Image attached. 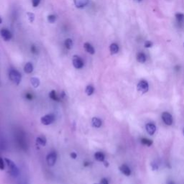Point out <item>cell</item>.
<instances>
[{"label": "cell", "instance_id": "obj_1", "mask_svg": "<svg viewBox=\"0 0 184 184\" xmlns=\"http://www.w3.org/2000/svg\"><path fill=\"white\" fill-rule=\"evenodd\" d=\"M4 161H5L6 165H7L9 173H10V174L11 175V176H12L14 177H16L18 176V174H19L18 168H17V165H15V163H14V162H12L11 160L8 159V158L4 159Z\"/></svg>", "mask_w": 184, "mask_h": 184}, {"label": "cell", "instance_id": "obj_2", "mask_svg": "<svg viewBox=\"0 0 184 184\" xmlns=\"http://www.w3.org/2000/svg\"><path fill=\"white\" fill-rule=\"evenodd\" d=\"M9 77H10V80L16 85H19V83L21 82L22 76L20 73L17 71V70H11L10 73H9Z\"/></svg>", "mask_w": 184, "mask_h": 184}, {"label": "cell", "instance_id": "obj_3", "mask_svg": "<svg viewBox=\"0 0 184 184\" xmlns=\"http://www.w3.org/2000/svg\"><path fill=\"white\" fill-rule=\"evenodd\" d=\"M40 121L41 123L44 124V125H49V124H52L55 121V116L52 115V114L46 115L41 117Z\"/></svg>", "mask_w": 184, "mask_h": 184}, {"label": "cell", "instance_id": "obj_4", "mask_svg": "<svg viewBox=\"0 0 184 184\" xmlns=\"http://www.w3.org/2000/svg\"><path fill=\"white\" fill-rule=\"evenodd\" d=\"M149 85L148 83L145 80H142L138 83L137 84V90L141 92L142 94H145L148 91Z\"/></svg>", "mask_w": 184, "mask_h": 184}, {"label": "cell", "instance_id": "obj_5", "mask_svg": "<svg viewBox=\"0 0 184 184\" xmlns=\"http://www.w3.org/2000/svg\"><path fill=\"white\" fill-rule=\"evenodd\" d=\"M57 160V154L56 152H51L47 155L46 157V161L48 165L53 166L56 163Z\"/></svg>", "mask_w": 184, "mask_h": 184}, {"label": "cell", "instance_id": "obj_6", "mask_svg": "<svg viewBox=\"0 0 184 184\" xmlns=\"http://www.w3.org/2000/svg\"><path fill=\"white\" fill-rule=\"evenodd\" d=\"M73 65L76 69H81L84 67V61L79 56H73Z\"/></svg>", "mask_w": 184, "mask_h": 184}, {"label": "cell", "instance_id": "obj_7", "mask_svg": "<svg viewBox=\"0 0 184 184\" xmlns=\"http://www.w3.org/2000/svg\"><path fill=\"white\" fill-rule=\"evenodd\" d=\"M0 35H1L3 40L5 41L10 40L12 38V35L11 33V32L10 30H6V28H2V29H1V30H0Z\"/></svg>", "mask_w": 184, "mask_h": 184}, {"label": "cell", "instance_id": "obj_8", "mask_svg": "<svg viewBox=\"0 0 184 184\" xmlns=\"http://www.w3.org/2000/svg\"><path fill=\"white\" fill-rule=\"evenodd\" d=\"M162 119L167 125H171L173 124V117L170 113L163 112L162 114Z\"/></svg>", "mask_w": 184, "mask_h": 184}, {"label": "cell", "instance_id": "obj_9", "mask_svg": "<svg viewBox=\"0 0 184 184\" xmlns=\"http://www.w3.org/2000/svg\"><path fill=\"white\" fill-rule=\"evenodd\" d=\"M74 4L77 8L82 9L86 6L89 4V0H73Z\"/></svg>", "mask_w": 184, "mask_h": 184}, {"label": "cell", "instance_id": "obj_10", "mask_svg": "<svg viewBox=\"0 0 184 184\" xmlns=\"http://www.w3.org/2000/svg\"><path fill=\"white\" fill-rule=\"evenodd\" d=\"M146 130L150 135H153L156 131V126L153 123H148L146 124Z\"/></svg>", "mask_w": 184, "mask_h": 184}, {"label": "cell", "instance_id": "obj_11", "mask_svg": "<svg viewBox=\"0 0 184 184\" xmlns=\"http://www.w3.org/2000/svg\"><path fill=\"white\" fill-rule=\"evenodd\" d=\"M120 171L122 172V174L125 175L127 176H129L131 175V170L130 168L128 167L127 165H122L119 167Z\"/></svg>", "mask_w": 184, "mask_h": 184}, {"label": "cell", "instance_id": "obj_12", "mask_svg": "<svg viewBox=\"0 0 184 184\" xmlns=\"http://www.w3.org/2000/svg\"><path fill=\"white\" fill-rule=\"evenodd\" d=\"M84 48L85 50H86L87 52H89V54L94 55L95 53V50H94L93 46H92L91 44H90L89 43H85L84 45Z\"/></svg>", "mask_w": 184, "mask_h": 184}, {"label": "cell", "instance_id": "obj_13", "mask_svg": "<svg viewBox=\"0 0 184 184\" xmlns=\"http://www.w3.org/2000/svg\"><path fill=\"white\" fill-rule=\"evenodd\" d=\"M91 123H92V126H93L94 128H98L102 126V120L99 119V118L94 117L91 120Z\"/></svg>", "mask_w": 184, "mask_h": 184}, {"label": "cell", "instance_id": "obj_14", "mask_svg": "<svg viewBox=\"0 0 184 184\" xmlns=\"http://www.w3.org/2000/svg\"><path fill=\"white\" fill-rule=\"evenodd\" d=\"M94 157L98 162H104L105 160V155L102 152H96L94 154Z\"/></svg>", "mask_w": 184, "mask_h": 184}, {"label": "cell", "instance_id": "obj_15", "mask_svg": "<svg viewBox=\"0 0 184 184\" xmlns=\"http://www.w3.org/2000/svg\"><path fill=\"white\" fill-rule=\"evenodd\" d=\"M109 50H110L111 54H117L119 52V46H118L117 43H111L110 47H109Z\"/></svg>", "mask_w": 184, "mask_h": 184}, {"label": "cell", "instance_id": "obj_16", "mask_svg": "<svg viewBox=\"0 0 184 184\" xmlns=\"http://www.w3.org/2000/svg\"><path fill=\"white\" fill-rule=\"evenodd\" d=\"M24 71L26 73H31L33 71V65L31 63H27L24 67Z\"/></svg>", "mask_w": 184, "mask_h": 184}, {"label": "cell", "instance_id": "obj_17", "mask_svg": "<svg viewBox=\"0 0 184 184\" xmlns=\"http://www.w3.org/2000/svg\"><path fill=\"white\" fill-rule=\"evenodd\" d=\"M36 142L40 145L45 146L46 144V142H47V140H46V138L44 136H39L37 137Z\"/></svg>", "mask_w": 184, "mask_h": 184}, {"label": "cell", "instance_id": "obj_18", "mask_svg": "<svg viewBox=\"0 0 184 184\" xmlns=\"http://www.w3.org/2000/svg\"><path fill=\"white\" fill-rule=\"evenodd\" d=\"M137 60L138 62L143 63L146 61V56L143 52H139V53L137 55Z\"/></svg>", "mask_w": 184, "mask_h": 184}, {"label": "cell", "instance_id": "obj_19", "mask_svg": "<svg viewBox=\"0 0 184 184\" xmlns=\"http://www.w3.org/2000/svg\"><path fill=\"white\" fill-rule=\"evenodd\" d=\"M176 18L177 20V23L178 24H183L184 22V15L182 13H176Z\"/></svg>", "mask_w": 184, "mask_h": 184}, {"label": "cell", "instance_id": "obj_20", "mask_svg": "<svg viewBox=\"0 0 184 184\" xmlns=\"http://www.w3.org/2000/svg\"><path fill=\"white\" fill-rule=\"evenodd\" d=\"M64 45H65V47L67 48V49L69 50H71L72 48H73V40H71V39L70 38H68L66 40H65V43H64Z\"/></svg>", "mask_w": 184, "mask_h": 184}, {"label": "cell", "instance_id": "obj_21", "mask_svg": "<svg viewBox=\"0 0 184 184\" xmlns=\"http://www.w3.org/2000/svg\"><path fill=\"white\" fill-rule=\"evenodd\" d=\"M30 82H31V84L35 88H37V87L39 86L40 85V80L39 78H36V77H32L31 79H30Z\"/></svg>", "mask_w": 184, "mask_h": 184}, {"label": "cell", "instance_id": "obj_22", "mask_svg": "<svg viewBox=\"0 0 184 184\" xmlns=\"http://www.w3.org/2000/svg\"><path fill=\"white\" fill-rule=\"evenodd\" d=\"M86 94H87L88 96H91V94H93L94 91V88L93 87V86H91V85H89V86H86Z\"/></svg>", "mask_w": 184, "mask_h": 184}, {"label": "cell", "instance_id": "obj_23", "mask_svg": "<svg viewBox=\"0 0 184 184\" xmlns=\"http://www.w3.org/2000/svg\"><path fill=\"white\" fill-rule=\"evenodd\" d=\"M141 142L143 144H144V145H147V146H151L153 144L152 140L147 139V138H142L141 140Z\"/></svg>", "mask_w": 184, "mask_h": 184}, {"label": "cell", "instance_id": "obj_24", "mask_svg": "<svg viewBox=\"0 0 184 184\" xmlns=\"http://www.w3.org/2000/svg\"><path fill=\"white\" fill-rule=\"evenodd\" d=\"M49 96H50V98H51V99L54 100V101H58L59 100L58 97L56 95V92L54 90H52V91H51L50 92Z\"/></svg>", "mask_w": 184, "mask_h": 184}, {"label": "cell", "instance_id": "obj_25", "mask_svg": "<svg viewBox=\"0 0 184 184\" xmlns=\"http://www.w3.org/2000/svg\"><path fill=\"white\" fill-rule=\"evenodd\" d=\"M48 20L50 23H54L56 20V17L54 15H50L48 17Z\"/></svg>", "mask_w": 184, "mask_h": 184}, {"label": "cell", "instance_id": "obj_26", "mask_svg": "<svg viewBox=\"0 0 184 184\" xmlns=\"http://www.w3.org/2000/svg\"><path fill=\"white\" fill-rule=\"evenodd\" d=\"M27 15L28 19H29L30 23H33L34 20H35V17H36V16H35V15L33 14V13L27 12Z\"/></svg>", "mask_w": 184, "mask_h": 184}, {"label": "cell", "instance_id": "obj_27", "mask_svg": "<svg viewBox=\"0 0 184 184\" xmlns=\"http://www.w3.org/2000/svg\"><path fill=\"white\" fill-rule=\"evenodd\" d=\"M40 1H41V0H32V6H33L34 7H37V6H38L39 4H40Z\"/></svg>", "mask_w": 184, "mask_h": 184}, {"label": "cell", "instance_id": "obj_28", "mask_svg": "<svg viewBox=\"0 0 184 184\" xmlns=\"http://www.w3.org/2000/svg\"><path fill=\"white\" fill-rule=\"evenodd\" d=\"M144 46H145V48H151L153 46V43L151 42V41H146L145 43H144Z\"/></svg>", "mask_w": 184, "mask_h": 184}, {"label": "cell", "instance_id": "obj_29", "mask_svg": "<svg viewBox=\"0 0 184 184\" xmlns=\"http://www.w3.org/2000/svg\"><path fill=\"white\" fill-rule=\"evenodd\" d=\"M96 184H109V181L107 178H102V180L100 181V182Z\"/></svg>", "mask_w": 184, "mask_h": 184}, {"label": "cell", "instance_id": "obj_30", "mask_svg": "<svg viewBox=\"0 0 184 184\" xmlns=\"http://www.w3.org/2000/svg\"><path fill=\"white\" fill-rule=\"evenodd\" d=\"M4 161L1 157H0V170H4Z\"/></svg>", "mask_w": 184, "mask_h": 184}, {"label": "cell", "instance_id": "obj_31", "mask_svg": "<svg viewBox=\"0 0 184 184\" xmlns=\"http://www.w3.org/2000/svg\"><path fill=\"white\" fill-rule=\"evenodd\" d=\"M31 51H32V53H35V54H36L37 53V51H38V50H37L36 47L35 45H32L31 46Z\"/></svg>", "mask_w": 184, "mask_h": 184}, {"label": "cell", "instance_id": "obj_32", "mask_svg": "<svg viewBox=\"0 0 184 184\" xmlns=\"http://www.w3.org/2000/svg\"><path fill=\"white\" fill-rule=\"evenodd\" d=\"M71 158L76 159V157H77V155H76V153L73 152V153H71Z\"/></svg>", "mask_w": 184, "mask_h": 184}, {"label": "cell", "instance_id": "obj_33", "mask_svg": "<svg viewBox=\"0 0 184 184\" xmlns=\"http://www.w3.org/2000/svg\"><path fill=\"white\" fill-rule=\"evenodd\" d=\"M134 1H135V2H137V3H138V2H141L142 0H134Z\"/></svg>", "mask_w": 184, "mask_h": 184}, {"label": "cell", "instance_id": "obj_34", "mask_svg": "<svg viewBox=\"0 0 184 184\" xmlns=\"http://www.w3.org/2000/svg\"><path fill=\"white\" fill-rule=\"evenodd\" d=\"M2 17H0V24H2Z\"/></svg>", "mask_w": 184, "mask_h": 184}, {"label": "cell", "instance_id": "obj_35", "mask_svg": "<svg viewBox=\"0 0 184 184\" xmlns=\"http://www.w3.org/2000/svg\"><path fill=\"white\" fill-rule=\"evenodd\" d=\"M183 134H184V131H183Z\"/></svg>", "mask_w": 184, "mask_h": 184}]
</instances>
